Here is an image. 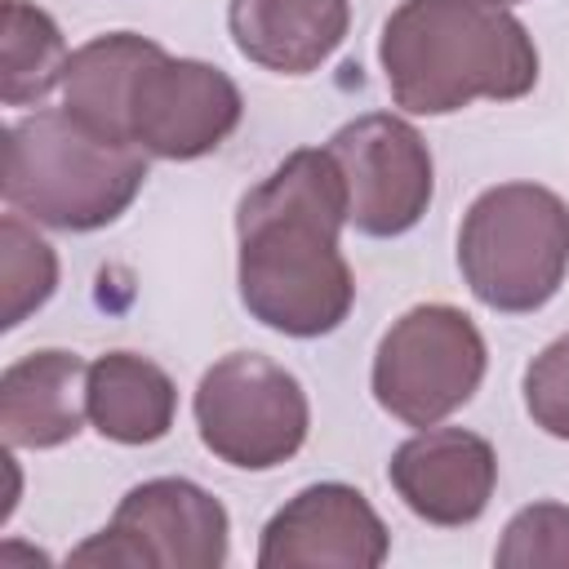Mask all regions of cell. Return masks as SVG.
<instances>
[{
	"instance_id": "6da1fadb",
	"label": "cell",
	"mask_w": 569,
	"mask_h": 569,
	"mask_svg": "<svg viewBox=\"0 0 569 569\" xmlns=\"http://www.w3.org/2000/svg\"><path fill=\"white\" fill-rule=\"evenodd\" d=\"M347 227V182L329 147L289 151L236 209V284L244 311L284 338L333 333L356 280L338 249Z\"/></svg>"
},
{
	"instance_id": "7a4b0ae2",
	"label": "cell",
	"mask_w": 569,
	"mask_h": 569,
	"mask_svg": "<svg viewBox=\"0 0 569 569\" xmlns=\"http://www.w3.org/2000/svg\"><path fill=\"white\" fill-rule=\"evenodd\" d=\"M62 107L156 160H200L244 116V98L222 67L173 58L138 31H107L80 44L62 76Z\"/></svg>"
},
{
	"instance_id": "3957f363",
	"label": "cell",
	"mask_w": 569,
	"mask_h": 569,
	"mask_svg": "<svg viewBox=\"0 0 569 569\" xmlns=\"http://www.w3.org/2000/svg\"><path fill=\"white\" fill-rule=\"evenodd\" d=\"M378 62L409 116H449L476 98L511 102L538 84L533 36L489 0H400L382 22Z\"/></svg>"
},
{
	"instance_id": "277c9868",
	"label": "cell",
	"mask_w": 569,
	"mask_h": 569,
	"mask_svg": "<svg viewBox=\"0 0 569 569\" xmlns=\"http://www.w3.org/2000/svg\"><path fill=\"white\" fill-rule=\"evenodd\" d=\"M147 182V151L67 107L22 116L4 133V204L53 231L111 227Z\"/></svg>"
},
{
	"instance_id": "5b68a950",
	"label": "cell",
	"mask_w": 569,
	"mask_h": 569,
	"mask_svg": "<svg viewBox=\"0 0 569 569\" xmlns=\"http://www.w3.org/2000/svg\"><path fill=\"white\" fill-rule=\"evenodd\" d=\"M458 271L489 311L547 307L569 276V204L538 182L480 191L458 227Z\"/></svg>"
},
{
	"instance_id": "8992f818",
	"label": "cell",
	"mask_w": 569,
	"mask_h": 569,
	"mask_svg": "<svg viewBox=\"0 0 569 569\" xmlns=\"http://www.w3.org/2000/svg\"><path fill=\"white\" fill-rule=\"evenodd\" d=\"M485 365L489 351L467 311L449 302H418L378 338L369 387L396 422L422 431L476 396Z\"/></svg>"
},
{
	"instance_id": "52a82bcc",
	"label": "cell",
	"mask_w": 569,
	"mask_h": 569,
	"mask_svg": "<svg viewBox=\"0 0 569 569\" xmlns=\"http://www.w3.org/2000/svg\"><path fill=\"white\" fill-rule=\"evenodd\" d=\"M200 445L240 471H271L289 462L311 427L302 382L262 351H231L200 373L196 387Z\"/></svg>"
},
{
	"instance_id": "ba28073f",
	"label": "cell",
	"mask_w": 569,
	"mask_h": 569,
	"mask_svg": "<svg viewBox=\"0 0 569 569\" xmlns=\"http://www.w3.org/2000/svg\"><path fill=\"white\" fill-rule=\"evenodd\" d=\"M231 520L227 507L182 476L133 485L111 525L71 551V565L111 569H222Z\"/></svg>"
},
{
	"instance_id": "9c48e42d",
	"label": "cell",
	"mask_w": 569,
	"mask_h": 569,
	"mask_svg": "<svg viewBox=\"0 0 569 569\" xmlns=\"http://www.w3.org/2000/svg\"><path fill=\"white\" fill-rule=\"evenodd\" d=\"M325 147L342 169L347 222L360 236L391 240L422 222L436 196V164L427 138L405 116H356Z\"/></svg>"
},
{
	"instance_id": "30bf717a",
	"label": "cell",
	"mask_w": 569,
	"mask_h": 569,
	"mask_svg": "<svg viewBox=\"0 0 569 569\" xmlns=\"http://www.w3.org/2000/svg\"><path fill=\"white\" fill-rule=\"evenodd\" d=\"M387 551L391 533L373 502L356 485L320 480L262 525L258 569H378Z\"/></svg>"
},
{
	"instance_id": "8fae6325",
	"label": "cell",
	"mask_w": 569,
	"mask_h": 569,
	"mask_svg": "<svg viewBox=\"0 0 569 569\" xmlns=\"http://www.w3.org/2000/svg\"><path fill=\"white\" fill-rule=\"evenodd\" d=\"M387 480L418 520L458 529L485 516L498 489V453L467 427H422L396 445Z\"/></svg>"
},
{
	"instance_id": "7c38bea8",
	"label": "cell",
	"mask_w": 569,
	"mask_h": 569,
	"mask_svg": "<svg viewBox=\"0 0 569 569\" xmlns=\"http://www.w3.org/2000/svg\"><path fill=\"white\" fill-rule=\"evenodd\" d=\"M351 0H231L227 31L240 58L276 76H307L347 40Z\"/></svg>"
},
{
	"instance_id": "4fadbf2b",
	"label": "cell",
	"mask_w": 569,
	"mask_h": 569,
	"mask_svg": "<svg viewBox=\"0 0 569 569\" xmlns=\"http://www.w3.org/2000/svg\"><path fill=\"white\" fill-rule=\"evenodd\" d=\"M84 373L76 351L44 347L0 373V436L9 449H58L84 427Z\"/></svg>"
},
{
	"instance_id": "5bb4252c",
	"label": "cell",
	"mask_w": 569,
	"mask_h": 569,
	"mask_svg": "<svg viewBox=\"0 0 569 569\" xmlns=\"http://www.w3.org/2000/svg\"><path fill=\"white\" fill-rule=\"evenodd\" d=\"M84 413L102 440L156 445L173 427L178 387L156 360L138 351H107L84 373Z\"/></svg>"
},
{
	"instance_id": "9a60e30c",
	"label": "cell",
	"mask_w": 569,
	"mask_h": 569,
	"mask_svg": "<svg viewBox=\"0 0 569 569\" xmlns=\"http://www.w3.org/2000/svg\"><path fill=\"white\" fill-rule=\"evenodd\" d=\"M67 62L58 22L31 0H4V107L40 102L67 76Z\"/></svg>"
},
{
	"instance_id": "2e32d148",
	"label": "cell",
	"mask_w": 569,
	"mask_h": 569,
	"mask_svg": "<svg viewBox=\"0 0 569 569\" xmlns=\"http://www.w3.org/2000/svg\"><path fill=\"white\" fill-rule=\"evenodd\" d=\"M0 284H4V329H18L36 307H44L58 289V253L40 240L22 213L0 218Z\"/></svg>"
},
{
	"instance_id": "e0dca14e",
	"label": "cell",
	"mask_w": 569,
	"mask_h": 569,
	"mask_svg": "<svg viewBox=\"0 0 569 569\" xmlns=\"http://www.w3.org/2000/svg\"><path fill=\"white\" fill-rule=\"evenodd\" d=\"M493 560L502 569H538V565L569 569V507L565 502H529V507H520L507 520Z\"/></svg>"
},
{
	"instance_id": "ac0fdd59",
	"label": "cell",
	"mask_w": 569,
	"mask_h": 569,
	"mask_svg": "<svg viewBox=\"0 0 569 569\" xmlns=\"http://www.w3.org/2000/svg\"><path fill=\"white\" fill-rule=\"evenodd\" d=\"M525 409L533 427L569 440V333L547 342L525 369Z\"/></svg>"
},
{
	"instance_id": "d6986e66",
	"label": "cell",
	"mask_w": 569,
	"mask_h": 569,
	"mask_svg": "<svg viewBox=\"0 0 569 569\" xmlns=\"http://www.w3.org/2000/svg\"><path fill=\"white\" fill-rule=\"evenodd\" d=\"M489 4H498V9H507V4H520V0H489Z\"/></svg>"
}]
</instances>
